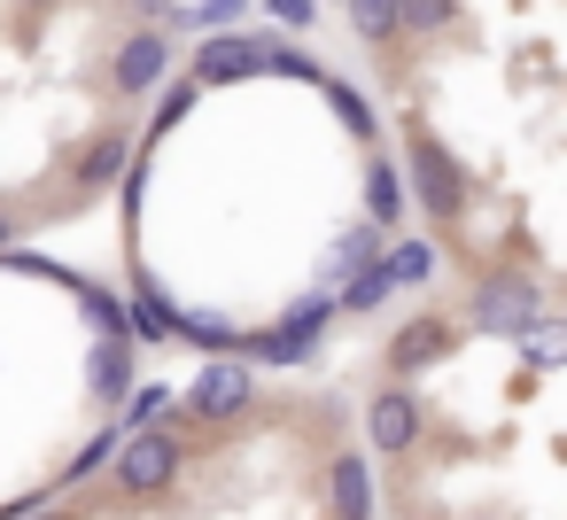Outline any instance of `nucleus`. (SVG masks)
<instances>
[{
    "label": "nucleus",
    "mask_w": 567,
    "mask_h": 520,
    "mask_svg": "<svg viewBox=\"0 0 567 520\" xmlns=\"http://www.w3.org/2000/svg\"><path fill=\"white\" fill-rule=\"evenodd\" d=\"M241 9L249 0H203V9H164V24H179V32H234Z\"/></svg>",
    "instance_id": "obj_15"
},
{
    "label": "nucleus",
    "mask_w": 567,
    "mask_h": 520,
    "mask_svg": "<svg viewBox=\"0 0 567 520\" xmlns=\"http://www.w3.org/2000/svg\"><path fill=\"white\" fill-rule=\"evenodd\" d=\"M396 17H404V32H412V40H427V32H451L458 0H396Z\"/></svg>",
    "instance_id": "obj_18"
},
{
    "label": "nucleus",
    "mask_w": 567,
    "mask_h": 520,
    "mask_svg": "<svg viewBox=\"0 0 567 520\" xmlns=\"http://www.w3.org/2000/svg\"><path fill=\"white\" fill-rule=\"evenodd\" d=\"M125 373H133V357H125V334H102V350H94V396H110V404H117V396L133 388Z\"/></svg>",
    "instance_id": "obj_14"
},
{
    "label": "nucleus",
    "mask_w": 567,
    "mask_h": 520,
    "mask_svg": "<svg viewBox=\"0 0 567 520\" xmlns=\"http://www.w3.org/2000/svg\"><path fill=\"white\" fill-rule=\"evenodd\" d=\"M133 9H141V17H164V9H172V0H133Z\"/></svg>",
    "instance_id": "obj_29"
},
{
    "label": "nucleus",
    "mask_w": 567,
    "mask_h": 520,
    "mask_svg": "<svg viewBox=\"0 0 567 520\" xmlns=\"http://www.w3.org/2000/svg\"><path fill=\"white\" fill-rule=\"evenodd\" d=\"M117 164H125V133H110V141H94V148L79 156V187H102Z\"/></svg>",
    "instance_id": "obj_20"
},
{
    "label": "nucleus",
    "mask_w": 567,
    "mask_h": 520,
    "mask_svg": "<svg viewBox=\"0 0 567 520\" xmlns=\"http://www.w3.org/2000/svg\"><path fill=\"white\" fill-rule=\"evenodd\" d=\"M117 404H125V427H156V419L172 412V396H164V388H125Z\"/></svg>",
    "instance_id": "obj_25"
},
{
    "label": "nucleus",
    "mask_w": 567,
    "mask_h": 520,
    "mask_svg": "<svg viewBox=\"0 0 567 520\" xmlns=\"http://www.w3.org/2000/svg\"><path fill=\"white\" fill-rule=\"evenodd\" d=\"M249 396H257L249 365H241V357H210L203 381L187 388V412H195V419H234V412H249Z\"/></svg>",
    "instance_id": "obj_5"
},
{
    "label": "nucleus",
    "mask_w": 567,
    "mask_h": 520,
    "mask_svg": "<svg viewBox=\"0 0 567 520\" xmlns=\"http://www.w3.org/2000/svg\"><path fill=\"white\" fill-rule=\"evenodd\" d=\"M365 218H373V226H404V171L381 164V156H373V171H365Z\"/></svg>",
    "instance_id": "obj_11"
},
{
    "label": "nucleus",
    "mask_w": 567,
    "mask_h": 520,
    "mask_svg": "<svg viewBox=\"0 0 567 520\" xmlns=\"http://www.w3.org/2000/svg\"><path fill=\"white\" fill-rule=\"evenodd\" d=\"M474 319L489 326V334H528L536 319H544V295H536V280L528 272H489L482 288H474Z\"/></svg>",
    "instance_id": "obj_2"
},
{
    "label": "nucleus",
    "mask_w": 567,
    "mask_h": 520,
    "mask_svg": "<svg viewBox=\"0 0 567 520\" xmlns=\"http://www.w3.org/2000/svg\"><path fill=\"white\" fill-rule=\"evenodd\" d=\"M164 71H172V40L148 24V32H133L117 55H110V86L117 94H156L164 86Z\"/></svg>",
    "instance_id": "obj_6"
},
{
    "label": "nucleus",
    "mask_w": 567,
    "mask_h": 520,
    "mask_svg": "<svg viewBox=\"0 0 567 520\" xmlns=\"http://www.w3.org/2000/svg\"><path fill=\"white\" fill-rule=\"evenodd\" d=\"M389 295H396V272H389V257H365V264L342 280V295H334V303H342V311H381Z\"/></svg>",
    "instance_id": "obj_10"
},
{
    "label": "nucleus",
    "mask_w": 567,
    "mask_h": 520,
    "mask_svg": "<svg viewBox=\"0 0 567 520\" xmlns=\"http://www.w3.org/2000/svg\"><path fill=\"white\" fill-rule=\"evenodd\" d=\"M9 249H17V226H9V218H0V257H9Z\"/></svg>",
    "instance_id": "obj_28"
},
{
    "label": "nucleus",
    "mask_w": 567,
    "mask_h": 520,
    "mask_svg": "<svg viewBox=\"0 0 567 520\" xmlns=\"http://www.w3.org/2000/svg\"><path fill=\"white\" fill-rule=\"evenodd\" d=\"M435 241H396L389 249V272H396V288H420V280H435Z\"/></svg>",
    "instance_id": "obj_17"
},
{
    "label": "nucleus",
    "mask_w": 567,
    "mask_h": 520,
    "mask_svg": "<svg viewBox=\"0 0 567 520\" xmlns=\"http://www.w3.org/2000/svg\"><path fill=\"white\" fill-rule=\"evenodd\" d=\"M373 505H381L373 497V466L358 450H334L327 458V512L334 520H373Z\"/></svg>",
    "instance_id": "obj_7"
},
{
    "label": "nucleus",
    "mask_w": 567,
    "mask_h": 520,
    "mask_svg": "<svg viewBox=\"0 0 567 520\" xmlns=\"http://www.w3.org/2000/svg\"><path fill=\"white\" fill-rule=\"evenodd\" d=\"M334 311H342V303H334V288H319V295H303L272 334H257L249 350H257L265 365H296V357H311V342L327 334V319H334Z\"/></svg>",
    "instance_id": "obj_3"
},
{
    "label": "nucleus",
    "mask_w": 567,
    "mask_h": 520,
    "mask_svg": "<svg viewBox=\"0 0 567 520\" xmlns=\"http://www.w3.org/2000/svg\"><path fill=\"white\" fill-rule=\"evenodd\" d=\"M319 86H327V102H334V117H342V125H350L358 141H373V110H365V102H358V94H350L342 79H319Z\"/></svg>",
    "instance_id": "obj_23"
},
{
    "label": "nucleus",
    "mask_w": 567,
    "mask_h": 520,
    "mask_svg": "<svg viewBox=\"0 0 567 520\" xmlns=\"http://www.w3.org/2000/svg\"><path fill=\"white\" fill-rule=\"evenodd\" d=\"M172 319H179V311H164V295L141 280V288H133V311H125V326H133L141 342H164V334H172Z\"/></svg>",
    "instance_id": "obj_16"
},
{
    "label": "nucleus",
    "mask_w": 567,
    "mask_h": 520,
    "mask_svg": "<svg viewBox=\"0 0 567 520\" xmlns=\"http://www.w3.org/2000/svg\"><path fill=\"white\" fill-rule=\"evenodd\" d=\"M365 443H381V450H412V443H420V404H412V388H381V396L365 404Z\"/></svg>",
    "instance_id": "obj_9"
},
{
    "label": "nucleus",
    "mask_w": 567,
    "mask_h": 520,
    "mask_svg": "<svg viewBox=\"0 0 567 520\" xmlns=\"http://www.w3.org/2000/svg\"><path fill=\"white\" fill-rule=\"evenodd\" d=\"M373 241H381V226H358V233H342V241H334V257H327V280H350V272L373 257Z\"/></svg>",
    "instance_id": "obj_19"
},
{
    "label": "nucleus",
    "mask_w": 567,
    "mask_h": 520,
    "mask_svg": "<svg viewBox=\"0 0 567 520\" xmlns=\"http://www.w3.org/2000/svg\"><path fill=\"white\" fill-rule=\"evenodd\" d=\"M404 156H412V179H420L427 218H443V226H451V218L466 210V195H458V164H451V156H443L427 133H412V141H404Z\"/></svg>",
    "instance_id": "obj_4"
},
{
    "label": "nucleus",
    "mask_w": 567,
    "mask_h": 520,
    "mask_svg": "<svg viewBox=\"0 0 567 520\" xmlns=\"http://www.w3.org/2000/svg\"><path fill=\"white\" fill-rule=\"evenodd\" d=\"M179 458H187V443H179L172 427H125L110 474H117V489H133V497H164V489L179 481Z\"/></svg>",
    "instance_id": "obj_1"
},
{
    "label": "nucleus",
    "mask_w": 567,
    "mask_h": 520,
    "mask_svg": "<svg viewBox=\"0 0 567 520\" xmlns=\"http://www.w3.org/2000/svg\"><path fill=\"white\" fill-rule=\"evenodd\" d=\"M265 17H272V32H311V0H265Z\"/></svg>",
    "instance_id": "obj_27"
},
{
    "label": "nucleus",
    "mask_w": 567,
    "mask_h": 520,
    "mask_svg": "<svg viewBox=\"0 0 567 520\" xmlns=\"http://www.w3.org/2000/svg\"><path fill=\"white\" fill-rule=\"evenodd\" d=\"M172 334H187L195 350H234V326H226V319H203V311H187V319H172Z\"/></svg>",
    "instance_id": "obj_24"
},
{
    "label": "nucleus",
    "mask_w": 567,
    "mask_h": 520,
    "mask_svg": "<svg viewBox=\"0 0 567 520\" xmlns=\"http://www.w3.org/2000/svg\"><path fill=\"white\" fill-rule=\"evenodd\" d=\"M257 71H280V79H303V86H319V79H327V71H319L311 55H296V48H288L280 32H257Z\"/></svg>",
    "instance_id": "obj_13"
},
{
    "label": "nucleus",
    "mask_w": 567,
    "mask_h": 520,
    "mask_svg": "<svg viewBox=\"0 0 567 520\" xmlns=\"http://www.w3.org/2000/svg\"><path fill=\"white\" fill-rule=\"evenodd\" d=\"M71 288H79V303L94 311V326H102V334H125V303H117L110 288H94V280H79V272H71Z\"/></svg>",
    "instance_id": "obj_21"
},
{
    "label": "nucleus",
    "mask_w": 567,
    "mask_h": 520,
    "mask_svg": "<svg viewBox=\"0 0 567 520\" xmlns=\"http://www.w3.org/2000/svg\"><path fill=\"white\" fill-rule=\"evenodd\" d=\"M117 443H125V427H110V435H94V443H86V450L71 458V474H63V481H71V489H79V481H94V474H102V466L117 458Z\"/></svg>",
    "instance_id": "obj_22"
},
{
    "label": "nucleus",
    "mask_w": 567,
    "mask_h": 520,
    "mask_svg": "<svg viewBox=\"0 0 567 520\" xmlns=\"http://www.w3.org/2000/svg\"><path fill=\"white\" fill-rule=\"evenodd\" d=\"M257 71V32H210L195 48V86H234Z\"/></svg>",
    "instance_id": "obj_8"
},
{
    "label": "nucleus",
    "mask_w": 567,
    "mask_h": 520,
    "mask_svg": "<svg viewBox=\"0 0 567 520\" xmlns=\"http://www.w3.org/2000/svg\"><path fill=\"white\" fill-rule=\"evenodd\" d=\"M443 342H451V326H412V334L396 342V373H412V365H420L427 350H443Z\"/></svg>",
    "instance_id": "obj_26"
},
{
    "label": "nucleus",
    "mask_w": 567,
    "mask_h": 520,
    "mask_svg": "<svg viewBox=\"0 0 567 520\" xmlns=\"http://www.w3.org/2000/svg\"><path fill=\"white\" fill-rule=\"evenodd\" d=\"M350 9V32L365 40V48H389V40H404V17H396V0H342Z\"/></svg>",
    "instance_id": "obj_12"
}]
</instances>
